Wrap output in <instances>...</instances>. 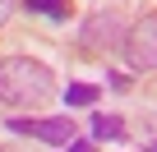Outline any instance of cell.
I'll return each mask as SVG.
<instances>
[{
	"mask_svg": "<svg viewBox=\"0 0 157 152\" xmlns=\"http://www.w3.org/2000/svg\"><path fill=\"white\" fill-rule=\"evenodd\" d=\"M93 134H97V138H120L125 124H120L116 115H97V120H93Z\"/></svg>",
	"mask_w": 157,
	"mask_h": 152,
	"instance_id": "cell-7",
	"label": "cell"
},
{
	"mask_svg": "<svg viewBox=\"0 0 157 152\" xmlns=\"http://www.w3.org/2000/svg\"><path fill=\"white\" fill-rule=\"evenodd\" d=\"M78 42H83L88 51H120V42H125V19H120L116 9L88 14L83 28H78Z\"/></svg>",
	"mask_w": 157,
	"mask_h": 152,
	"instance_id": "cell-3",
	"label": "cell"
},
{
	"mask_svg": "<svg viewBox=\"0 0 157 152\" xmlns=\"http://www.w3.org/2000/svg\"><path fill=\"white\" fill-rule=\"evenodd\" d=\"M10 129L14 134H28V138H42V143H69L74 138V120L69 115H51V120H23V115H10Z\"/></svg>",
	"mask_w": 157,
	"mask_h": 152,
	"instance_id": "cell-4",
	"label": "cell"
},
{
	"mask_svg": "<svg viewBox=\"0 0 157 152\" xmlns=\"http://www.w3.org/2000/svg\"><path fill=\"white\" fill-rule=\"evenodd\" d=\"M69 152H93V143H78V138H69Z\"/></svg>",
	"mask_w": 157,
	"mask_h": 152,
	"instance_id": "cell-9",
	"label": "cell"
},
{
	"mask_svg": "<svg viewBox=\"0 0 157 152\" xmlns=\"http://www.w3.org/2000/svg\"><path fill=\"white\" fill-rule=\"evenodd\" d=\"M97 102V88H88V83H69L65 88V106H93Z\"/></svg>",
	"mask_w": 157,
	"mask_h": 152,
	"instance_id": "cell-6",
	"label": "cell"
},
{
	"mask_svg": "<svg viewBox=\"0 0 157 152\" xmlns=\"http://www.w3.org/2000/svg\"><path fill=\"white\" fill-rule=\"evenodd\" d=\"M56 102V79L42 60L10 55L0 60V106L10 111H42Z\"/></svg>",
	"mask_w": 157,
	"mask_h": 152,
	"instance_id": "cell-1",
	"label": "cell"
},
{
	"mask_svg": "<svg viewBox=\"0 0 157 152\" xmlns=\"http://www.w3.org/2000/svg\"><path fill=\"white\" fill-rule=\"evenodd\" d=\"M28 14H46V19H69V0H23Z\"/></svg>",
	"mask_w": 157,
	"mask_h": 152,
	"instance_id": "cell-5",
	"label": "cell"
},
{
	"mask_svg": "<svg viewBox=\"0 0 157 152\" xmlns=\"http://www.w3.org/2000/svg\"><path fill=\"white\" fill-rule=\"evenodd\" d=\"M148 152H157V143H148Z\"/></svg>",
	"mask_w": 157,
	"mask_h": 152,
	"instance_id": "cell-10",
	"label": "cell"
},
{
	"mask_svg": "<svg viewBox=\"0 0 157 152\" xmlns=\"http://www.w3.org/2000/svg\"><path fill=\"white\" fill-rule=\"evenodd\" d=\"M10 14H14V0H0V28L10 23Z\"/></svg>",
	"mask_w": 157,
	"mask_h": 152,
	"instance_id": "cell-8",
	"label": "cell"
},
{
	"mask_svg": "<svg viewBox=\"0 0 157 152\" xmlns=\"http://www.w3.org/2000/svg\"><path fill=\"white\" fill-rule=\"evenodd\" d=\"M120 51H125L129 69H139V74H152V69H157V14H143L139 23H129V28H125V42H120Z\"/></svg>",
	"mask_w": 157,
	"mask_h": 152,
	"instance_id": "cell-2",
	"label": "cell"
}]
</instances>
